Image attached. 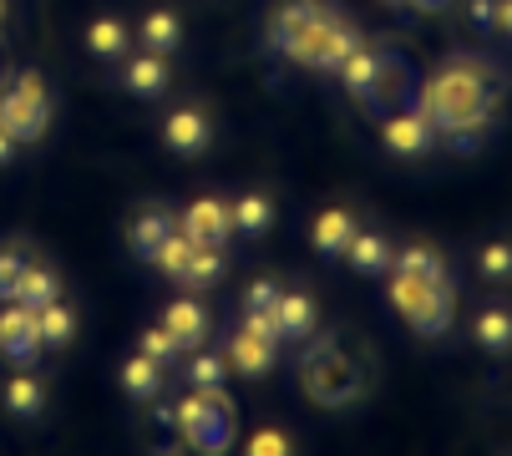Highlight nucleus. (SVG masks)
Wrapping results in <instances>:
<instances>
[{
    "instance_id": "f257e3e1",
    "label": "nucleus",
    "mask_w": 512,
    "mask_h": 456,
    "mask_svg": "<svg viewBox=\"0 0 512 456\" xmlns=\"http://www.w3.org/2000/svg\"><path fill=\"white\" fill-rule=\"evenodd\" d=\"M416 102H421L416 112L436 132H462V127L487 132L492 117L502 112V71L482 56H447L426 76Z\"/></svg>"
},
{
    "instance_id": "f03ea898",
    "label": "nucleus",
    "mask_w": 512,
    "mask_h": 456,
    "mask_svg": "<svg viewBox=\"0 0 512 456\" xmlns=\"http://www.w3.org/2000/svg\"><path fill=\"white\" fill-rule=\"evenodd\" d=\"M391 304L396 315L421 335V340H442L457 320V289L452 279H421V274H406V269H391Z\"/></svg>"
},
{
    "instance_id": "7ed1b4c3",
    "label": "nucleus",
    "mask_w": 512,
    "mask_h": 456,
    "mask_svg": "<svg viewBox=\"0 0 512 456\" xmlns=\"http://www.w3.org/2000/svg\"><path fill=\"white\" fill-rule=\"evenodd\" d=\"M300 380H305V396L325 411H345L365 396V375L340 350V340H315L300 360Z\"/></svg>"
},
{
    "instance_id": "20e7f679",
    "label": "nucleus",
    "mask_w": 512,
    "mask_h": 456,
    "mask_svg": "<svg viewBox=\"0 0 512 456\" xmlns=\"http://www.w3.org/2000/svg\"><path fill=\"white\" fill-rule=\"evenodd\" d=\"M51 127V92L41 71H6L0 82V132H11L16 142H36Z\"/></svg>"
},
{
    "instance_id": "39448f33",
    "label": "nucleus",
    "mask_w": 512,
    "mask_h": 456,
    "mask_svg": "<svg viewBox=\"0 0 512 456\" xmlns=\"http://www.w3.org/2000/svg\"><path fill=\"white\" fill-rule=\"evenodd\" d=\"M178 431L203 456L229 451L234 446V401L224 396V386H218V391H188L178 401Z\"/></svg>"
},
{
    "instance_id": "423d86ee",
    "label": "nucleus",
    "mask_w": 512,
    "mask_h": 456,
    "mask_svg": "<svg viewBox=\"0 0 512 456\" xmlns=\"http://www.w3.org/2000/svg\"><path fill=\"white\" fill-rule=\"evenodd\" d=\"M350 46H360V36H355L335 11H325L320 21H310L295 41H289L279 56L295 61V66H310V71H335V66L350 56Z\"/></svg>"
},
{
    "instance_id": "0eeeda50",
    "label": "nucleus",
    "mask_w": 512,
    "mask_h": 456,
    "mask_svg": "<svg viewBox=\"0 0 512 456\" xmlns=\"http://www.w3.org/2000/svg\"><path fill=\"white\" fill-rule=\"evenodd\" d=\"M41 330H36V310H26V304H6L0 310V360H6L11 370H31L41 360Z\"/></svg>"
},
{
    "instance_id": "6e6552de",
    "label": "nucleus",
    "mask_w": 512,
    "mask_h": 456,
    "mask_svg": "<svg viewBox=\"0 0 512 456\" xmlns=\"http://www.w3.org/2000/svg\"><path fill=\"white\" fill-rule=\"evenodd\" d=\"M345 92L360 102V107H376V97H386V61L371 51V46H350V56L335 66Z\"/></svg>"
},
{
    "instance_id": "1a4fd4ad",
    "label": "nucleus",
    "mask_w": 512,
    "mask_h": 456,
    "mask_svg": "<svg viewBox=\"0 0 512 456\" xmlns=\"http://www.w3.org/2000/svg\"><path fill=\"white\" fill-rule=\"evenodd\" d=\"M178 228H183V239H188V244H213V249H229V239H234L229 203H218V198H198V203H188V213L178 218Z\"/></svg>"
},
{
    "instance_id": "9d476101",
    "label": "nucleus",
    "mask_w": 512,
    "mask_h": 456,
    "mask_svg": "<svg viewBox=\"0 0 512 456\" xmlns=\"http://www.w3.org/2000/svg\"><path fill=\"white\" fill-rule=\"evenodd\" d=\"M163 142H168L173 158H203L208 142H213V122H208V112H203V107H178V112H168V122H163Z\"/></svg>"
},
{
    "instance_id": "9b49d317",
    "label": "nucleus",
    "mask_w": 512,
    "mask_h": 456,
    "mask_svg": "<svg viewBox=\"0 0 512 456\" xmlns=\"http://www.w3.org/2000/svg\"><path fill=\"white\" fill-rule=\"evenodd\" d=\"M381 147L391 152V158H426V152L436 147V127L421 112H396L381 127Z\"/></svg>"
},
{
    "instance_id": "f8f14e48",
    "label": "nucleus",
    "mask_w": 512,
    "mask_h": 456,
    "mask_svg": "<svg viewBox=\"0 0 512 456\" xmlns=\"http://www.w3.org/2000/svg\"><path fill=\"white\" fill-rule=\"evenodd\" d=\"M330 6L325 0H284V6L269 16V26H264V41H269V51H284L289 41H295L310 21H320Z\"/></svg>"
},
{
    "instance_id": "ddd939ff",
    "label": "nucleus",
    "mask_w": 512,
    "mask_h": 456,
    "mask_svg": "<svg viewBox=\"0 0 512 456\" xmlns=\"http://www.w3.org/2000/svg\"><path fill=\"white\" fill-rule=\"evenodd\" d=\"M340 259H345L355 274H365V279H381V274H391V259H396V249H391L381 234H371V228H355Z\"/></svg>"
},
{
    "instance_id": "4468645a",
    "label": "nucleus",
    "mask_w": 512,
    "mask_h": 456,
    "mask_svg": "<svg viewBox=\"0 0 512 456\" xmlns=\"http://www.w3.org/2000/svg\"><path fill=\"white\" fill-rule=\"evenodd\" d=\"M274 350L279 345H269V340H259V335H249L244 325L229 335V350H224V360L244 375V380H259V375H269L274 370Z\"/></svg>"
},
{
    "instance_id": "2eb2a0df",
    "label": "nucleus",
    "mask_w": 512,
    "mask_h": 456,
    "mask_svg": "<svg viewBox=\"0 0 512 456\" xmlns=\"http://www.w3.org/2000/svg\"><path fill=\"white\" fill-rule=\"evenodd\" d=\"M122 391H127V401H137V406H153L158 396H163V360H153V355H127L122 360Z\"/></svg>"
},
{
    "instance_id": "dca6fc26",
    "label": "nucleus",
    "mask_w": 512,
    "mask_h": 456,
    "mask_svg": "<svg viewBox=\"0 0 512 456\" xmlns=\"http://www.w3.org/2000/svg\"><path fill=\"white\" fill-rule=\"evenodd\" d=\"M0 406H6V416H16V421H36L46 411V386L31 370H11V380L0 386Z\"/></svg>"
},
{
    "instance_id": "f3484780",
    "label": "nucleus",
    "mask_w": 512,
    "mask_h": 456,
    "mask_svg": "<svg viewBox=\"0 0 512 456\" xmlns=\"http://www.w3.org/2000/svg\"><path fill=\"white\" fill-rule=\"evenodd\" d=\"M178 228V218L168 213V208H142V213H132V223H127V249L137 254V259H153V249Z\"/></svg>"
},
{
    "instance_id": "a211bd4d",
    "label": "nucleus",
    "mask_w": 512,
    "mask_h": 456,
    "mask_svg": "<svg viewBox=\"0 0 512 456\" xmlns=\"http://www.w3.org/2000/svg\"><path fill=\"white\" fill-rule=\"evenodd\" d=\"M122 87H127L132 97H142V102L163 97V92H168V56L142 51L137 61H127V66H122Z\"/></svg>"
},
{
    "instance_id": "6ab92c4d",
    "label": "nucleus",
    "mask_w": 512,
    "mask_h": 456,
    "mask_svg": "<svg viewBox=\"0 0 512 456\" xmlns=\"http://www.w3.org/2000/svg\"><path fill=\"white\" fill-rule=\"evenodd\" d=\"M163 325L173 330V340H178L183 350H193V345L208 340V310H203L193 294H183V299L168 304V310H163Z\"/></svg>"
},
{
    "instance_id": "aec40b11",
    "label": "nucleus",
    "mask_w": 512,
    "mask_h": 456,
    "mask_svg": "<svg viewBox=\"0 0 512 456\" xmlns=\"http://www.w3.org/2000/svg\"><path fill=\"white\" fill-rule=\"evenodd\" d=\"M350 234H355V213H350V208H325V213L310 223V244H315V254H325V259H340L345 244H350Z\"/></svg>"
},
{
    "instance_id": "412c9836",
    "label": "nucleus",
    "mask_w": 512,
    "mask_h": 456,
    "mask_svg": "<svg viewBox=\"0 0 512 456\" xmlns=\"http://www.w3.org/2000/svg\"><path fill=\"white\" fill-rule=\"evenodd\" d=\"M137 36H142V51H153V56H173V51L183 46V21H178V11L158 6V11H148V16L137 21Z\"/></svg>"
},
{
    "instance_id": "4be33fe9",
    "label": "nucleus",
    "mask_w": 512,
    "mask_h": 456,
    "mask_svg": "<svg viewBox=\"0 0 512 456\" xmlns=\"http://www.w3.org/2000/svg\"><path fill=\"white\" fill-rule=\"evenodd\" d=\"M472 335H477L482 355H492V360L512 355V310L507 304H487V310L477 315V325H472Z\"/></svg>"
},
{
    "instance_id": "5701e85b",
    "label": "nucleus",
    "mask_w": 512,
    "mask_h": 456,
    "mask_svg": "<svg viewBox=\"0 0 512 456\" xmlns=\"http://www.w3.org/2000/svg\"><path fill=\"white\" fill-rule=\"evenodd\" d=\"M87 51H92L97 61H122V56L132 51L127 21H122V16H97V21L87 26Z\"/></svg>"
},
{
    "instance_id": "b1692460",
    "label": "nucleus",
    "mask_w": 512,
    "mask_h": 456,
    "mask_svg": "<svg viewBox=\"0 0 512 456\" xmlns=\"http://www.w3.org/2000/svg\"><path fill=\"white\" fill-rule=\"evenodd\" d=\"M229 218H234V234L264 239L269 228H274V203H269L264 193H239V198L229 203Z\"/></svg>"
},
{
    "instance_id": "393cba45",
    "label": "nucleus",
    "mask_w": 512,
    "mask_h": 456,
    "mask_svg": "<svg viewBox=\"0 0 512 456\" xmlns=\"http://www.w3.org/2000/svg\"><path fill=\"white\" fill-rule=\"evenodd\" d=\"M36 330H41V345L46 350H66L71 340H77V315H71V304L51 299L36 310Z\"/></svg>"
},
{
    "instance_id": "a878e982",
    "label": "nucleus",
    "mask_w": 512,
    "mask_h": 456,
    "mask_svg": "<svg viewBox=\"0 0 512 456\" xmlns=\"http://www.w3.org/2000/svg\"><path fill=\"white\" fill-rule=\"evenodd\" d=\"M224 269H229L224 249H213V244H193V254H188V264H183V274H178V284H183V289H208V284L224 279Z\"/></svg>"
},
{
    "instance_id": "bb28decb",
    "label": "nucleus",
    "mask_w": 512,
    "mask_h": 456,
    "mask_svg": "<svg viewBox=\"0 0 512 456\" xmlns=\"http://www.w3.org/2000/svg\"><path fill=\"white\" fill-rule=\"evenodd\" d=\"M274 315H279L284 340H310L315 335V299L310 294H279Z\"/></svg>"
},
{
    "instance_id": "cd10ccee",
    "label": "nucleus",
    "mask_w": 512,
    "mask_h": 456,
    "mask_svg": "<svg viewBox=\"0 0 512 456\" xmlns=\"http://www.w3.org/2000/svg\"><path fill=\"white\" fill-rule=\"evenodd\" d=\"M61 299V279L46 269V264H26L21 284H16V304H26V310H41V304Z\"/></svg>"
},
{
    "instance_id": "c85d7f7f",
    "label": "nucleus",
    "mask_w": 512,
    "mask_h": 456,
    "mask_svg": "<svg viewBox=\"0 0 512 456\" xmlns=\"http://www.w3.org/2000/svg\"><path fill=\"white\" fill-rule=\"evenodd\" d=\"M391 269H406V274H421V279H452V274H447V259L436 254L431 244H406V249L391 259Z\"/></svg>"
},
{
    "instance_id": "c756f323",
    "label": "nucleus",
    "mask_w": 512,
    "mask_h": 456,
    "mask_svg": "<svg viewBox=\"0 0 512 456\" xmlns=\"http://www.w3.org/2000/svg\"><path fill=\"white\" fill-rule=\"evenodd\" d=\"M224 375H229V360L224 355L193 345V355H188V386L193 391H218V386H224Z\"/></svg>"
},
{
    "instance_id": "7c9ffc66",
    "label": "nucleus",
    "mask_w": 512,
    "mask_h": 456,
    "mask_svg": "<svg viewBox=\"0 0 512 456\" xmlns=\"http://www.w3.org/2000/svg\"><path fill=\"white\" fill-rule=\"evenodd\" d=\"M188 254H193V244L183 239V228H173V234L153 249V259H148V264H158V274L178 279V274H183V264H188Z\"/></svg>"
},
{
    "instance_id": "2f4dec72",
    "label": "nucleus",
    "mask_w": 512,
    "mask_h": 456,
    "mask_svg": "<svg viewBox=\"0 0 512 456\" xmlns=\"http://www.w3.org/2000/svg\"><path fill=\"white\" fill-rule=\"evenodd\" d=\"M477 274L492 279V284H507V279H512V244H507V239L482 244V254H477Z\"/></svg>"
},
{
    "instance_id": "473e14b6",
    "label": "nucleus",
    "mask_w": 512,
    "mask_h": 456,
    "mask_svg": "<svg viewBox=\"0 0 512 456\" xmlns=\"http://www.w3.org/2000/svg\"><path fill=\"white\" fill-rule=\"evenodd\" d=\"M26 264H31V259H26L21 249H0V304L16 299V284H21Z\"/></svg>"
},
{
    "instance_id": "72a5a7b5",
    "label": "nucleus",
    "mask_w": 512,
    "mask_h": 456,
    "mask_svg": "<svg viewBox=\"0 0 512 456\" xmlns=\"http://www.w3.org/2000/svg\"><path fill=\"white\" fill-rule=\"evenodd\" d=\"M137 350H142V355H153V360H163V365H168V360H173V355H178L183 345L173 340V330H168V325H153V330H142V340H137Z\"/></svg>"
},
{
    "instance_id": "f704fd0d",
    "label": "nucleus",
    "mask_w": 512,
    "mask_h": 456,
    "mask_svg": "<svg viewBox=\"0 0 512 456\" xmlns=\"http://www.w3.org/2000/svg\"><path fill=\"white\" fill-rule=\"evenodd\" d=\"M244 330L269 340V345H284V330H279V315L274 310H244Z\"/></svg>"
},
{
    "instance_id": "c9c22d12",
    "label": "nucleus",
    "mask_w": 512,
    "mask_h": 456,
    "mask_svg": "<svg viewBox=\"0 0 512 456\" xmlns=\"http://www.w3.org/2000/svg\"><path fill=\"white\" fill-rule=\"evenodd\" d=\"M279 284L274 279H254L249 289H244V310H274V304H279Z\"/></svg>"
},
{
    "instance_id": "e433bc0d",
    "label": "nucleus",
    "mask_w": 512,
    "mask_h": 456,
    "mask_svg": "<svg viewBox=\"0 0 512 456\" xmlns=\"http://www.w3.org/2000/svg\"><path fill=\"white\" fill-rule=\"evenodd\" d=\"M249 451H254V456H284V451H295V441H289L284 431H259V436L249 441Z\"/></svg>"
},
{
    "instance_id": "4c0bfd02",
    "label": "nucleus",
    "mask_w": 512,
    "mask_h": 456,
    "mask_svg": "<svg viewBox=\"0 0 512 456\" xmlns=\"http://www.w3.org/2000/svg\"><path fill=\"white\" fill-rule=\"evenodd\" d=\"M467 16H472V26H477V31H492V26H497V0H472Z\"/></svg>"
},
{
    "instance_id": "58836bf2",
    "label": "nucleus",
    "mask_w": 512,
    "mask_h": 456,
    "mask_svg": "<svg viewBox=\"0 0 512 456\" xmlns=\"http://www.w3.org/2000/svg\"><path fill=\"white\" fill-rule=\"evenodd\" d=\"M16 147H21V142H16L11 132H0V168H11V163H16Z\"/></svg>"
},
{
    "instance_id": "ea45409f",
    "label": "nucleus",
    "mask_w": 512,
    "mask_h": 456,
    "mask_svg": "<svg viewBox=\"0 0 512 456\" xmlns=\"http://www.w3.org/2000/svg\"><path fill=\"white\" fill-rule=\"evenodd\" d=\"M406 6H411V11H426V16H436V11H447L452 0H406Z\"/></svg>"
},
{
    "instance_id": "a19ab883",
    "label": "nucleus",
    "mask_w": 512,
    "mask_h": 456,
    "mask_svg": "<svg viewBox=\"0 0 512 456\" xmlns=\"http://www.w3.org/2000/svg\"><path fill=\"white\" fill-rule=\"evenodd\" d=\"M497 26L512 36V0H497Z\"/></svg>"
},
{
    "instance_id": "79ce46f5",
    "label": "nucleus",
    "mask_w": 512,
    "mask_h": 456,
    "mask_svg": "<svg viewBox=\"0 0 512 456\" xmlns=\"http://www.w3.org/2000/svg\"><path fill=\"white\" fill-rule=\"evenodd\" d=\"M6 21H11V0H0V36H6Z\"/></svg>"
},
{
    "instance_id": "37998d69",
    "label": "nucleus",
    "mask_w": 512,
    "mask_h": 456,
    "mask_svg": "<svg viewBox=\"0 0 512 456\" xmlns=\"http://www.w3.org/2000/svg\"><path fill=\"white\" fill-rule=\"evenodd\" d=\"M6 71H11V66H6V51H0V82H6Z\"/></svg>"
},
{
    "instance_id": "c03bdc74",
    "label": "nucleus",
    "mask_w": 512,
    "mask_h": 456,
    "mask_svg": "<svg viewBox=\"0 0 512 456\" xmlns=\"http://www.w3.org/2000/svg\"><path fill=\"white\" fill-rule=\"evenodd\" d=\"M391 6H406V0H391Z\"/></svg>"
}]
</instances>
